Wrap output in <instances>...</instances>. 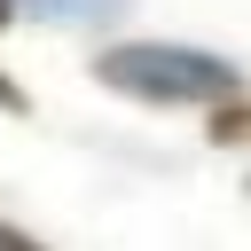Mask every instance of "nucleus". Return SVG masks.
<instances>
[{
	"label": "nucleus",
	"mask_w": 251,
	"mask_h": 251,
	"mask_svg": "<svg viewBox=\"0 0 251 251\" xmlns=\"http://www.w3.org/2000/svg\"><path fill=\"white\" fill-rule=\"evenodd\" d=\"M94 78L141 110H220L243 94V71L212 47H180V39H118L94 55Z\"/></svg>",
	"instance_id": "obj_1"
},
{
	"label": "nucleus",
	"mask_w": 251,
	"mask_h": 251,
	"mask_svg": "<svg viewBox=\"0 0 251 251\" xmlns=\"http://www.w3.org/2000/svg\"><path fill=\"white\" fill-rule=\"evenodd\" d=\"M16 16H39V24H78V31H102L126 16V0H16Z\"/></svg>",
	"instance_id": "obj_2"
},
{
	"label": "nucleus",
	"mask_w": 251,
	"mask_h": 251,
	"mask_svg": "<svg viewBox=\"0 0 251 251\" xmlns=\"http://www.w3.org/2000/svg\"><path fill=\"white\" fill-rule=\"evenodd\" d=\"M204 141H212V149H251V94L204 110Z\"/></svg>",
	"instance_id": "obj_3"
},
{
	"label": "nucleus",
	"mask_w": 251,
	"mask_h": 251,
	"mask_svg": "<svg viewBox=\"0 0 251 251\" xmlns=\"http://www.w3.org/2000/svg\"><path fill=\"white\" fill-rule=\"evenodd\" d=\"M0 251H47L31 227H16V220H0Z\"/></svg>",
	"instance_id": "obj_4"
},
{
	"label": "nucleus",
	"mask_w": 251,
	"mask_h": 251,
	"mask_svg": "<svg viewBox=\"0 0 251 251\" xmlns=\"http://www.w3.org/2000/svg\"><path fill=\"white\" fill-rule=\"evenodd\" d=\"M0 110H8V118H24V110H31V94H24V86H16L8 71H0Z\"/></svg>",
	"instance_id": "obj_5"
},
{
	"label": "nucleus",
	"mask_w": 251,
	"mask_h": 251,
	"mask_svg": "<svg viewBox=\"0 0 251 251\" xmlns=\"http://www.w3.org/2000/svg\"><path fill=\"white\" fill-rule=\"evenodd\" d=\"M0 24H16V0H0Z\"/></svg>",
	"instance_id": "obj_6"
},
{
	"label": "nucleus",
	"mask_w": 251,
	"mask_h": 251,
	"mask_svg": "<svg viewBox=\"0 0 251 251\" xmlns=\"http://www.w3.org/2000/svg\"><path fill=\"white\" fill-rule=\"evenodd\" d=\"M243 196H251V180H243Z\"/></svg>",
	"instance_id": "obj_7"
}]
</instances>
